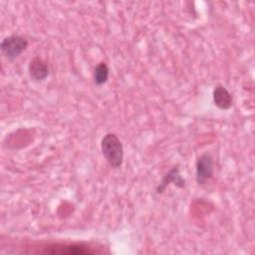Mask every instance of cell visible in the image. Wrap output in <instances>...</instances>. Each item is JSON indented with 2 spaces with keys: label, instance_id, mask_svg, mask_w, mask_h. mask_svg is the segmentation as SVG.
<instances>
[{
  "label": "cell",
  "instance_id": "obj_7",
  "mask_svg": "<svg viewBox=\"0 0 255 255\" xmlns=\"http://www.w3.org/2000/svg\"><path fill=\"white\" fill-rule=\"evenodd\" d=\"M214 105L222 111L229 110L232 106L233 99L229 91L222 85H217L212 93Z\"/></svg>",
  "mask_w": 255,
  "mask_h": 255
},
{
  "label": "cell",
  "instance_id": "obj_2",
  "mask_svg": "<svg viewBox=\"0 0 255 255\" xmlns=\"http://www.w3.org/2000/svg\"><path fill=\"white\" fill-rule=\"evenodd\" d=\"M28 44V40L25 37L13 34L5 37L1 41L0 49L6 59L13 61L26 51Z\"/></svg>",
  "mask_w": 255,
  "mask_h": 255
},
{
  "label": "cell",
  "instance_id": "obj_6",
  "mask_svg": "<svg viewBox=\"0 0 255 255\" xmlns=\"http://www.w3.org/2000/svg\"><path fill=\"white\" fill-rule=\"evenodd\" d=\"M28 72L32 80L36 82L44 81L49 76L48 65L39 57H34L28 66Z\"/></svg>",
  "mask_w": 255,
  "mask_h": 255
},
{
  "label": "cell",
  "instance_id": "obj_5",
  "mask_svg": "<svg viewBox=\"0 0 255 255\" xmlns=\"http://www.w3.org/2000/svg\"><path fill=\"white\" fill-rule=\"evenodd\" d=\"M174 184L175 186L179 187V188H183L185 187V179L181 176V174L179 173V168L178 166H173L167 173H165L163 175V177L161 178L160 182L158 183V185L156 186V193L157 194H161L164 192V190L166 189V187L170 184Z\"/></svg>",
  "mask_w": 255,
  "mask_h": 255
},
{
  "label": "cell",
  "instance_id": "obj_4",
  "mask_svg": "<svg viewBox=\"0 0 255 255\" xmlns=\"http://www.w3.org/2000/svg\"><path fill=\"white\" fill-rule=\"evenodd\" d=\"M45 249L40 251L44 254H60V255H86L99 253L93 247H89L86 244H56L49 247H44Z\"/></svg>",
  "mask_w": 255,
  "mask_h": 255
},
{
  "label": "cell",
  "instance_id": "obj_3",
  "mask_svg": "<svg viewBox=\"0 0 255 255\" xmlns=\"http://www.w3.org/2000/svg\"><path fill=\"white\" fill-rule=\"evenodd\" d=\"M214 163L212 155L205 151L198 156L195 163V180L197 184L203 185L207 183L213 176Z\"/></svg>",
  "mask_w": 255,
  "mask_h": 255
},
{
  "label": "cell",
  "instance_id": "obj_1",
  "mask_svg": "<svg viewBox=\"0 0 255 255\" xmlns=\"http://www.w3.org/2000/svg\"><path fill=\"white\" fill-rule=\"evenodd\" d=\"M101 149L107 162L113 168H120L124 161V146L117 134L106 133L101 141Z\"/></svg>",
  "mask_w": 255,
  "mask_h": 255
},
{
  "label": "cell",
  "instance_id": "obj_8",
  "mask_svg": "<svg viewBox=\"0 0 255 255\" xmlns=\"http://www.w3.org/2000/svg\"><path fill=\"white\" fill-rule=\"evenodd\" d=\"M109 75H110V70L108 65L105 62L99 63L95 67L94 73H93V80L95 85L103 86L104 84H106L108 82Z\"/></svg>",
  "mask_w": 255,
  "mask_h": 255
}]
</instances>
